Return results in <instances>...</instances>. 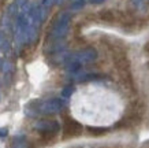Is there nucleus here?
Wrapping results in <instances>:
<instances>
[{"label": "nucleus", "instance_id": "nucleus-1", "mask_svg": "<svg viewBox=\"0 0 149 148\" xmlns=\"http://www.w3.org/2000/svg\"><path fill=\"white\" fill-rule=\"evenodd\" d=\"M64 107V102L59 97L48 99L45 102H40L38 106V111L40 114H56V112L62 111Z\"/></svg>", "mask_w": 149, "mask_h": 148}, {"label": "nucleus", "instance_id": "nucleus-2", "mask_svg": "<svg viewBox=\"0 0 149 148\" xmlns=\"http://www.w3.org/2000/svg\"><path fill=\"white\" fill-rule=\"evenodd\" d=\"M38 132H41L42 135L47 136H54L55 133H58V130L60 129V125L59 122L54 121V119H41L36 123L34 126Z\"/></svg>", "mask_w": 149, "mask_h": 148}, {"label": "nucleus", "instance_id": "nucleus-3", "mask_svg": "<svg viewBox=\"0 0 149 148\" xmlns=\"http://www.w3.org/2000/svg\"><path fill=\"white\" fill-rule=\"evenodd\" d=\"M96 58H97V52L95 49H85V51H81V52L71 55L67 60H77V62L82 63V62H92Z\"/></svg>", "mask_w": 149, "mask_h": 148}, {"label": "nucleus", "instance_id": "nucleus-4", "mask_svg": "<svg viewBox=\"0 0 149 148\" xmlns=\"http://www.w3.org/2000/svg\"><path fill=\"white\" fill-rule=\"evenodd\" d=\"M82 132L81 123H78L74 119H67L64 123V135L66 136H77Z\"/></svg>", "mask_w": 149, "mask_h": 148}, {"label": "nucleus", "instance_id": "nucleus-5", "mask_svg": "<svg viewBox=\"0 0 149 148\" xmlns=\"http://www.w3.org/2000/svg\"><path fill=\"white\" fill-rule=\"evenodd\" d=\"M67 27H68V15H67V14H64V15H62V17H60L58 25L55 26L54 34L56 37H62L64 33L67 32Z\"/></svg>", "mask_w": 149, "mask_h": 148}, {"label": "nucleus", "instance_id": "nucleus-6", "mask_svg": "<svg viewBox=\"0 0 149 148\" xmlns=\"http://www.w3.org/2000/svg\"><path fill=\"white\" fill-rule=\"evenodd\" d=\"M77 81L81 82H86V81H99L103 80V76H100L97 73H79V76L75 77Z\"/></svg>", "mask_w": 149, "mask_h": 148}, {"label": "nucleus", "instance_id": "nucleus-7", "mask_svg": "<svg viewBox=\"0 0 149 148\" xmlns=\"http://www.w3.org/2000/svg\"><path fill=\"white\" fill-rule=\"evenodd\" d=\"M13 148H30L25 137H15L13 141Z\"/></svg>", "mask_w": 149, "mask_h": 148}, {"label": "nucleus", "instance_id": "nucleus-8", "mask_svg": "<svg viewBox=\"0 0 149 148\" xmlns=\"http://www.w3.org/2000/svg\"><path fill=\"white\" fill-rule=\"evenodd\" d=\"M72 92H74V88H72L71 85H68V86H66V88H63V90H62V96L66 97V99H68L72 95Z\"/></svg>", "mask_w": 149, "mask_h": 148}, {"label": "nucleus", "instance_id": "nucleus-9", "mask_svg": "<svg viewBox=\"0 0 149 148\" xmlns=\"http://www.w3.org/2000/svg\"><path fill=\"white\" fill-rule=\"evenodd\" d=\"M89 130H91V133H93V135H104L107 132L105 128H91Z\"/></svg>", "mask_w": 149, "mask_h": 148}, {"label": "nucleus", "instance_id": "nucleus-10", "mask_svg": "<svg viewBox=\"0 0 149 148\" xmlns=\"http://www.w3.org/2000/svg\"><path fill=\"white\" fill-rule=\"evenodd\" d=\"M8 135V129L7 128H0V137H6Z\"/></svg>", "mask_w": 149, "mask_h": 148}, {"label": "nucleus", "instance_id": "nucleus-11", "mask_svg": "<svg viewBox=\"0 0 149 148\" xmlns=\"http://www.w3.org/2000/svg\"><path fill=\"white\" fill-rule=\"evenodd\" d=\"M26 1H27V0H17V6H23V4H26Z\"/></svg>", "mask_w": 149, "mask_h": 148}, {"label": "nucleus", "instance_id": "nucleus-12", "mask_svg": "<svg viewBox=\"0 0 149 148\" xmlns=\"http://www.w3.org/2000/svg\"><path fill=\"white\" fill-rule=\"evenodd\" d=\"M52 1H54V0H44V4H45V6H51V4H52Z\"/></svg>", "mask_w": 149, "mask_h": 148}, {"label": "nucleus", "instance_id": "nucleus-13", "mask_svg": "<svg viewBox=\"0 0 149 148\" xmlns=\"http://www.w3.org/2000/svg\"><path fill=\"white\" fill-rule=\"evenodd\" d=\"M82 4H84V1H78L77 4H74V8H78V7H81Z\"/></svg>", "mask_w": 149, "mask_h": 148}, {"label": "nucleus", "instance_id": "nucleus-14", "mask_svg": "<svg viewBox=\"0 0 149 148\" xmlns=\"http://www.w3.org/2000/svg\"><path fill=\"white\" fill-rule=\"evenodd\" d=\"M0 66H1V60H0Z\"/></svg>", "mask_w": 149, "mask_h": 148}]
</instances>
